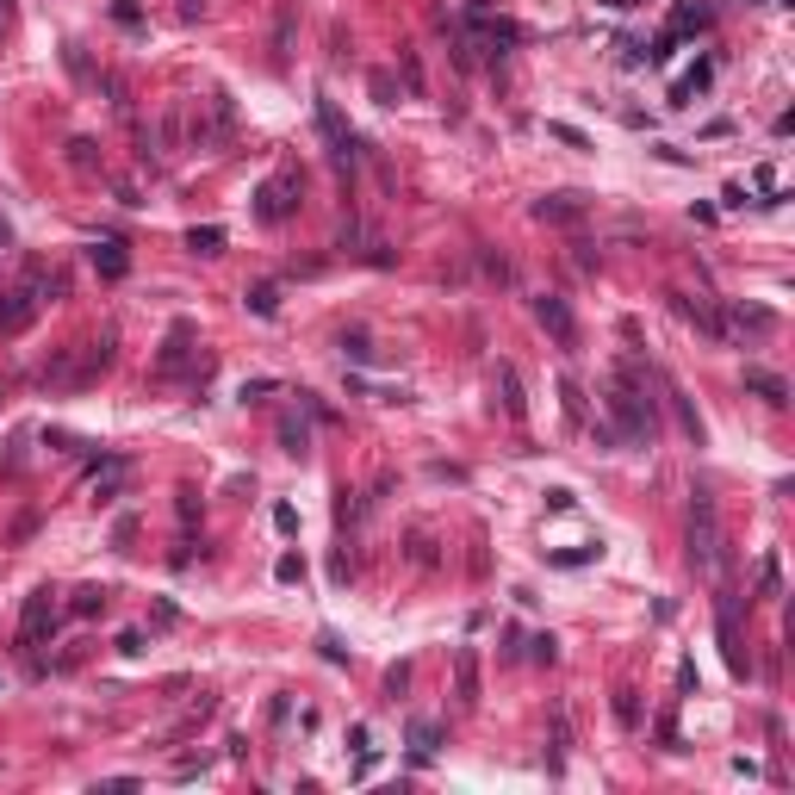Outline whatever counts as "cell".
I'll return each mask as SVG.
<instances>
[{"label":"cell","mask_w":795,"mask_h":795,"mask_svg":"<svg viewBox=\"0 0 795 795\" xmlns=\"http://www.w3.org/2000/svg\"><path fill=\"white\" fill-rule=\"evenodd\" d=\"M603 410H609V429H615V441H628V448H653V441H659V410H653V398L634 386V373H628V367L609 380V392H603Z\"/></svg>","instance_id":"6da1fadb"},{"label":"cell","mask_w":795,"mask_h":795,"mask_svg":"<svg viewBox=\"0 0 795 795\" xmlns=\"http://www.w3.org/2000/svg\"><path fill=\"white\" fill-rule=\"evenodd\" d=\"M106 367H113V342H81V348H63V355L44 367V392H81V386H94Z\"/></svg>","instance_id":"7a4b0ae2"},{"label":"cell","mask_w":795,"mask_h":795,"mask_svg":"<svg viewBox=\"0 0 795 795\" xmlns=\"http://www.w3.org/2000/svg\"><path fill=\"white\" fill-rule=\"evenodd\" d=\"M721 510H715V498L708 491H690V565H702V572H721Z\"/></svg>","instance_id":"3957f363"},{"label":"cell","mask_w":795,"mask_h":795,"mask_svg":"<svg viewBox=\"0 0 795 795\" xmlns=\"http://www.w3.org/2000/svg\"><path fill=\"white\" fill-rule=\"evenodd\" d=\"M298 193H305L298 174H273V180H262V187H255V218H262V224H286V218L298 212Z\"/></svg>","instance_id":"277c9868"},{"label":"cell","mask_w":795,"mask_h":795,"mask_svg":"<svg viewBox=\"0 0 795 795\" xmlns=\"http://www.w3.org/2000/svg\"><path fill=\"white\" fill-rule=\"evenodd\" d=\"M715 634H721L727 671H733V677H752V653H746V640H740V609H733V597H715Z\"/></svg>","instance_id":"5b68a950"},{"label":"cell","mask_w":795,"mask_h":795,"mask_svg":"<svg viewBox=\"0 0 795 795\" xmlns=\"http://www.w3.org/2000/svg\"><path fill=\"white\" fill-rule=\"evenodd\" d=\"M534 323H540L559 348H578V317H572V305H565L559 292H540V298H534Z\"/></svg>","instance_id":"8992f818"},{"label":"cell","mask_w":795,"mask_h":795,"mask_svg":"<svg viewBox=\"0 0 795 795\" xmlns=\"http://www.w3.org/2000/svg\"><path fill=\"white\" fill-rule=\"evenodd\" d=\"M50 628H56V590L44 584V590H31V597H25V615H19V647H38Z\"/></svg>","instance_id":"52a82bcc"},{"label":"cell","mask_w":795,"mask_h":795,"mask_svg":"<svg viewBox=\"0 0 795 795\" xmlns=\"http://www.w3.org/2000/svg\"><path fill=\"white\" fill-rule=\"evenodd\" d=\"M317 125H323V143H330V155L348 168L355 162V131L342 125V113H336V100H317Z\"/></svg>","instance_id":"ba28073f"},{"label":"cell","mask_w":795,"mask_h":795,"mask_svg":"<svg viewBox=\"0 0 795 795\" xmlns=\"http://www.w3.org/2000/svg\"><path fill=\"white\" fill-rule=\"evenodd\" d=\"M671 311H677V317H683L690 330H702V336H715V342L727 336V323L715 317V305H708V298H690V292H671Z\"/></svg>","instance_id":"9c48e42d"},{"label":"cell","mask_w":795,"mask_h":795,"mask_svg":"<svg viewBox=\"0 0 795 795\" xmlns=\"http://www.w3.org/2000/svg\"><path fill=\"white\" fill-rule=\"evenodd\" d=\"M491 392H498V404H504V416H510V423H523V416H529V398H523V380H516V367H510V361H498Z\"/></svg>","instance_id":"30bf717a"},{"label":"cell","mask_w":795,"mask_h":795,"mask_svg":"<svg viewBox=\"0 0 795 795\" xmlns=\"http://www.w3.org/2000/svg\"><path fill=\"white\" fill-rule=\"evenodd\" d=\"M659 386H665V404H671V416H677V429H683V435H690V441L702 448V435H708V429H702V416H696V404L683 398V386H677L671 373H659Z\"/></svg>","instance_id":"8fae6325"},{"label":"cell","mask_w":795,"mask_h":795,"mask_svg":"<svg viewBox=\"0 0 795 795\" xmlns=\"http://www.w3.org/2000/svg\"><path fill=\"white\" fill-rule=\"evenodd\" d=\"M534 218L540 224H584V199L578 193H547V199H534Z\"/></svg>","instance_id":"7c38bea8"},{"label":"cell","mask_w":795,"mask_h":795,"mask_svg":"<svg viewBox=\"0 0 795 795\" xmlns=\"http://www.w3.org/2000/svg\"><path fill=\"white\" fill-rule=\"evenodd\" d=\"M125 479H131V460H119V454H100V479H94V498H100V504H119Z\"/></svg>","instance_id":"4fadbf2b"},{"label":"cell","mask_w":795,"mask_h":795,"mask_svg":"<svg viewBox=\"0 0 795 795\" xmlns=\"http://www.w3.org/2000/svg\"><path fill=\"white\" fill-rule=\"evenodd\" d=\"M746 392H758L765 404H777V410H783V404H790V380H783V373H771V367H746Z\"/></svg>","instance_id":"5bb4252c"},{"label":"cell","mask_w":795,"mask_h":795,"mask_svg":"<svg viewBox=\"0 0 795 795\" xmlns=\"http://www.w3.org/2000/svg\"><path fill=\"white\" fill-rule=\"evenodd\" d=\"M187 342H193V323H174V330H168V348H162V361H155V380H174V373H180Z\"/></svg>","instance_id":"9a60e30c"},{"label":"cell","mask_w":795,"mask_h":795,"mask_svg":"<svg viewBox=\"0 0 795 795\" xmlns=\"http://www.w3.org/2000/svg\"><path fill=\"white\" fill-rule=\"evenodd\" d=\"M292 25H298V0H280L273 6V63L292 56Z\"/></svg>","instance_id":"2e32d148"},{"label":"cell","mask_w":795,"mask_h":795,"mask_svg":"<svg viewBox=\"0 0 795 795\" xmlns=\"http://www.w3.org/2000/svg\"><path fill=\"white\" fill-rule=\"evenodd\" d=\"M454 683H460V702L473 708V702H479V653H473V647L454 653Z\"/></svg>","instance_id":"e0dca14e"},{"label":"cell","mask_w":795,"mask_h":795,"mask_svg":"<svg viewBox=\"0 0 795 795\" xmlns=\"http://www.w3.org/2000/svg\"><path fill=\"white\" fill-rule=\"evenodd\" d=\"M708 81H715V63L702 56V63H696V69H690V75H683V81L671 88V106H690V94H702Z\"/></svg>","instance_id":"ac0fdd59"},{"label":"cell","mask_w":795,"mask_h":795,"mask_svg":"<svg viewBox=\"0 0 795 795\" xmlns=\"http://www.w3.org/2000/svg\"><path fill=\"white\" fill-rule=\"evenodd\" d=\"M243 305H249L255 317H273V311H280V286H273V280H262V286H249V292H243Z\"/></svg>","instance_id":"d6986e66"},{"label":"cell","mask_w":795,"mask_h":795,"mask_svg":"<svg viewBox=\"0 0 795 795\" xmlns=\"http://www.w3.org/2000/svg\"><path fill=\"white\" fill-rule=\"evenodd\" d=\"M702 25H708V6H696V0L671 6V31H702Z\"/></svg>","instance_id":"ffe728a7"},{"label":"cell","mask_w":795,"mask_h":795,"mask_svg":"<svg viewBox=\"0 0 795 795\" xmlns=\"http://www.w3.org/2000/svg\"><path fill=\"white\" fill-rule=\"evenodd\" d=\"M187 249H193V255H218V249H224V230H218V224H193V230H187Z\"/></svg>","instance_id":"44dd1931"},{"label":"cell","mask_w":795,"mask_h":795,"mask_svg":"<svg viewBox=\"0 0 795 795\" xmlns=\"http://www.w3.org/2000/svg\"><path fill=\"white\" fill-rule=\"evenodd\" d=\"M280 448H286V454H311V429H305L298 416H280Z\"/></svg>","instance_id":"7402d4cb"},{"label":"cell","mask_w":795,"mask_h":795,"mask_svg":"<svg viewBox=\"0 0 795 795\" xmlns=\"http://www.w3.org/2000/svg\"><path fill=\"white\" fill-rule=\"evenodd\" d=\"M94 267H100V273H106V280H125V249H119V243H100V249H94Z\"/></svg>","instance_id":"603a6c76"},{"label":"cell","mask_w":795,"mask_h":795,"mask_svg":"<svg viewBox=\"0 0 795 795\" xmlns=\"http://www.w3.org/2000/svg\"><path fill=\"white\" fill-rule=\"evenodd\" d=\"M398 75H404V94L423 100V63H416V50H398Z\"/></svg>","instance_id":"cb8c5ba5"},{"label":"cell","mask_w":795,"mask_h":795,"mask_svg":"<svg viewBox=\"0 0 795 795\" xmlns=\"http://www.w3.org/2000/svg\"><path fill=\"white\" fill-rule=\"evenodd\" d=\"M410 746H416V758H429V752H435V746H441V727H435V721H423V715H416V721H410Z\"/></svg>","instance_id":"d4e9b609"},{"label":"cell","mask_w":795,"mask_h":795,"mask_svg":"<svg viewBox=\"0 0 795 795\" xmlns=\"http://www.w3.org/2000/svg\"><path fill=\"white\" fill-rule=\"evenodd\" d=\"M733 323H740V330H771V311H758V305H733Z\"/></svg>","instance_id":"484cf974"},{"label":"cell","mask_w":795,"mask_h":795,"mask_svg":"<svg viewBox=\"0 0 795 795\" xmlns=\"http://www.w3.org/2000/svg\"><path fill=\"white\" fill-rule=\"evenodd\" d=\"M342 355H348L355 367H367V361H373V342H367V336L355 330V336H342Z\"/></svg>","instance_id":"4316f807"},{"label":"cell","mask_w":795,"mask_h":795,"mask_svg":"<svg viewBox=\"0 0 795 795\" xmlns=\"http://www.w3.org/2000/svg\"><path fill=\"white\" fill-rule=\"evenodd\" d=\"M615 721H622V727H640V702H634V690H615Z\"/></svg>","instance_id":"83f0119b"},{"label":"cell","mask_w":795,"mask_h":795,"mask_svg":"<svg viewBox=\"0 0 795 795\" xmlns=\"http://www.w3.org/2000/svg\"><path fill=\"white\" fill-rule=\"evenodd\" d=\"M273 578H280V584H298V578H305V559H298V553H280Z\"/></svg>","instance_id":"f1b7e54d"},{"label":"cell","mask_w":795,"mask_h":795,"mask_svg":"<svg viewBox=\"0 0 795 795\" xmlns=\"http://www.w3.org/2000/svg\"><path fill=\"white\" fill-rule=\"evenodd\" d=\"M559 398H565V416H572V423H584V392H578L572 380H559Z\"/></svg>","instance_id":"f546056e"},{"label":"cell","mask_w":795,"mask_h":795,"mask_svg":"<svg viewBox=\"0 0 795 795\" xmlns=\"http://www.w3.org/2000/svg\"><path fill=\"white\" fill-rule=\"evenodd\" d=\"M547 137H559V143H572V149H590V137L578 131V125H559V119L547 125Z\"/></svg>","instance_id":"4dcf8cb0"},{"label":"cell","mask_w":795,"mask_h":795,"mask_svg":"<svg viewBox=\"0 0 795 795\" xmlns=\"http://www.w3.org/2000/svg\"><path fill=\"white\" fill-rule=\"evenodd\" d=\"M758 584H765V590H771V597H777V590H783V572H777V553H765V565H758Z\"/></svg>","instance_id":"1f68e13d"},{"label":"cell","mask_w":795,"mask_h":795,"mask_svg":"<svg viewBox=\"0 0 795 795\" xmlns=\"http://www.w3.org/2000/svg\"><path fill=\"white\" fill-rule=\"evenodd\" d=\"M94 609H106V590H94V584L75 590V615H94Z\"/></svg>","instance_id":"d6a6232c"},{"label":"cell","mask_w":795,"mask_h":795,"mask_svg":"<svg viewBox=\"0 0 795 795\" xmlns=\"http://www.w3.org/2000/svg\"><path fill=\"white\" fill-rule=\"evenodd\" d=\"M69 162H75V168H94V143L75 137V143H69Z\"/></svg>","instance_id":"836d02e7"},{"label":"cell","mask_w":795,"mask_h":795,"mask_svg":"<svg viewBox=\"0 0 795 795\" xmlns=\"http://www.w3.org/2000/svg\"><path fill=\"white\" fill-rule=\"evenodd\" d=\"M273 529L292 534V529H298V510H292V504H273Z\"/></svg>","instance_id":"e575fe53"},{"label":"cell","mask_w":795,"mask_h":795,"mask_svg":"<svg viewBox=\"0 0 795 795\" xmlns=\"http://www.w3.org/2000/svg\"><path fill=\"white\" fill-rule=\"evenodd\" d=\"M373 100H380V106H398V88H392V75H373Z\"/></svg>","instance_id":"d590c367"},{"label":"cell","mask_w":795,"mask_h":795,"mask_svg":"<svg viewBox=\"0 0 795 795\" xmlns=\"http://www.w3.org/2000/svg\"><path fill=\"white\" fill-rule=\"evenodd\" d=\"M584 559H597V547H572V553H553V565H584Z\"/></svg>","instance_id":"8d00e7d4"},{"label":"cell","mask_w":795,"mask_h":795,"mask_svg":"<svg viewBox=\"0 0 795 795\" xmlns=\"http://www.w3.org/2000/svg\"><path fill=\"white\" fill-rule=\"evenodd\" d=\"M534 659L553 665V659H559V640H553V634H540V640H534Z\"/></svg>","instance_id":"74e56055"},{"label":"cell","mask_w":795,"mask_h":795,"mask_svg":"<svg viewBox=\"0 0 795 795\" xmlns=\"http://www.w3.org/2000/svg\"><path fill=\"white\" fill-rule=\"evenodd\" d=\"M162 143H168V149L180 143V113H168V119H162Z\"/></svg>","instance_id":"f35d334b"},{"label":"cell","mask_w":795,"mask_h":795,"mask_svg":"<svg viewBox=\"0 0 795 795\" xmlns=\"http://www.w3.org/2000/svg\"><path fill=\"white\" fill-rule=\"evenodd\" d=\"M404 683H410V665H392V671H386V690H392V696H398Z\"/></svg>","instance_id":"ab89813d"},{"label":"cell","mask_w":795,"mask_h":795,"mask_svg":"<svg viewBox=\"0 0 795 795\" xmlns=\"http://www.w3.org/2000/svg\"><path fill=\"white\" fill-rule=\"evenodd\" d=\"M273 392V380H249V386H243V404H255V398H267Z\"/></svg>","instance_id":"60d3db41"},{"label":"cell","mask_w":795,"mask_h":795,"mask_svg":"<svg viewBox=\"0 0 795 795\" xmlns=\"http://www.w3.org/2000/svg\"><path fill=\"white\" fill-rule=\"evenodd\" d=\"M6 25H13V0H0V31H6Z\"/></svg>","instance_id":"b9f144b4"},{"label":"cell","mask_w":795,"mask_h":795,"mask_svg":"<svg viewBox=\"0 0 795 795\" xmlns=\"http://www.w3.org/2000/svg\"><path fill=\"white\" fill-rule=\"evenodd\" d=\"M0 305H6V292H0Z\"/></svg>","instance_id":"7bdbcfd3"}]
</instances>
